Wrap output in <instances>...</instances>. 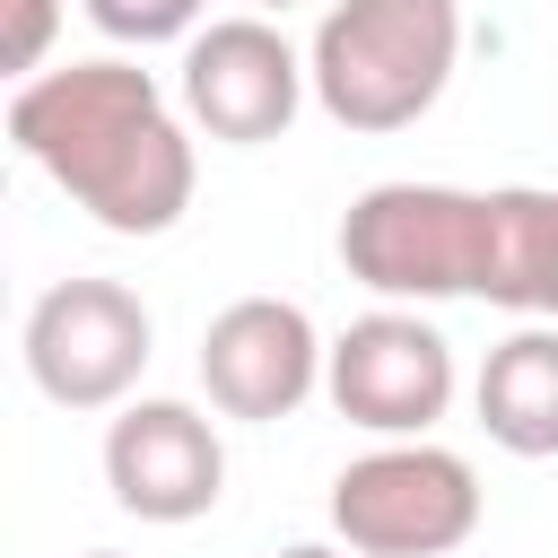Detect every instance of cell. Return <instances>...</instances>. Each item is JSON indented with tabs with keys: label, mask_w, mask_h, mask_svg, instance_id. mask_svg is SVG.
<instances>
[{
	"label": "cell",
	"mask_w": 558,
	"mask_h": 558,
	"mask_svg": "<svg viewBox=\"0 0 558 558\" xmlns=\"http://www.w3.org/2000/svg\"><path fill=\"white\" fill-rule=\"evenodd\" d=\"M105 488L140 523H201L227 497V445L192 401H122L105 418Z\"/></svg>",
	"instance_id": "9c48e42d"
},
{
	"label": "cell",
	"mask_w": 558,
	"mask_h": 558,
	"mask_svg": "<svg viewBox=\"0 0 558 558\" xmlns=\"http://www.w3.org/2000/svg\"><path fill=\"white\" fill-rule=\"evenodd\" d=\"M323 357H331V340L314 331V314L296 296H235L201 331V392L218 418L270 427L323 392Z\"/></svg>",
	"instance_id": "ba28073f"
},
{
	"label": "cell",
	"mask_w": 558,
	"mask_h": 558,
	"mask_svg": "<svg viewBox=\"0 0 558 558\" xmlns=\"http://www.w3.org/2000/svg\"><path fill=\"white\" fill-rule=\"evenodd\" d=\"M288 9H305V0H253V17H288Z\"/></svg>",
	"instance_id": "9a60e30c"
},
{
	"label": "cell",
	"mask_w": 558,
	"mask_h": 558,
	"mask_svg": "<svg viewBox=\"0 0 558 558\" xmlns=\"http://www.w3.org/2000/svg\"><path fill=\"white\" fill-rule=\"evenodd\" d=\"M78 558H122V549H78Z\"/></svg>",
	"instance_id": "2e32d148"
},
{
	"label": "cell",
	"mask_w": 558,
	"mask_h": 558,
	"mask_svg": "<svg viewBox=\"0 0 558 558\" xmlns=\"http://www.w3.org/2000/svg\"><path fill=\"white\" fill-rule=\"evenodd\" d=\"M549 323H558V288H549Z\"/></svg>",
	"instance_id": "e0dca14e"
},
{
	"label": "cell",
	"mask_w": 558,
	"mask_h": 558,
	"mask_svg": "<svg viewBox=\"0 0 558 558\" xmlns=\"http://www.w3.org/2000/svg\"><path fill=\"white\" fill-rule=\"evenodd\" d=\"M9 148L52 174L96 227L113 235H166L192 209V131L166 105V87L105 52V61H61L9 96Z\"/></svg>",
	"instance_id": "6da1fadb"
},
{
	"label": "cell",
	"mask_w": 558,
	"mask_h": 558,
	"mask_svg": "<svg viewBox=\"0 0 558 558\" xmlns=\"http://www.w3.org/2000/svg\"><path fill=\"white\" fill-rule=\"evenodd\" d=\"M270 558H357V549H340V541H288V549H270Z\"/></svg>",
	"instance_id": "5bb4252c"
},
{
	"label": "cell",
	"mask_w": 558,
	"mask_h": 558,
	"mask_svg": "<svg viewBox=\"0 0 558 558\" xmlns=\"http://www.w3.org/2000/svg\"><path fill=\"white\" fill-rule=\"evenodd\" d=\"M462 61V0H331L305 44L314 105L340 131H410Z\"/></svg>",
	"instance_id": "7a4b0ae2"
},
{
	"label": "cell",
	"mask_w": 558,
	"mask_h": 558,
	"mask_svg": "<svg viewBox=\"0 0 558 558\" xmlns=\"http://www.w3.org/2000/svg\"><path fill=\"white\" fill-rule=\"evenodd\" d=\"M453 340L418 314V305H375L357 314L331 357H323V392L349 427L401 445V436H427L445 410H453Z\"/></svg>",
	"instance_id": "8992f818"
},
{
	"label": "cell",
	"mask_w": 558,
	"mask_h": 558,
	"mask_svg": "<svg viewBox=\"0 0 558 558\" xmlns=\"http://www.w3.org/2000/svg\"><path fill=\"white\" fill-rule=\"evenodd\" d=\"M87 17H96V35H113V44H192L201 35V9L209 0H78Z\"/></svg>",
	"instance_id": "7c38bea8"
},
{
	"label": "cell",
	"mask_w": 558,
	"mask_h": 558,
	"mask_svg": "<svg viewBox=\"0 0 558 558\" xmlns=\"http://www.w3.org/2000/svg\"><path fill=\"white\" fill-rule=\"evenodd\" d=\"M488 192L462 183H366L340 209V270L384 305H445L480 296Z\"/></svg>",
	"instance_id": "3957f363"
},
{
	"label": "cell",
	"mask_w": 558,
	"mask_h": 558,
	"mask_svg": "<svg viewBox=\"0 0 558 558\" xmlns=\"http://www.w3.org/2000/svg\"><path fill=\"white\" fill-rule=\"evenodd\" d=\"M471 410L488 427V445H506L514 462H549L558 453V323H523L488 349Z\"/></svg>",
	"instance_id": "30bf717a"
},
{
	"label": "cell",
	"mask_w": 558,
	"mask_h": 558,
	"mask_svg": "<svg viewBox=\"0 0 558 558\" xmlns=\"http://www.w3.org/2000/svg\"><path fill=\"white\" fill-rule=\"evenodd\" d=\"M331 532L357 558H445L480 532V471L436 436L375 445V453L340 462Z\"/></svg>",
	"instance_id": "277c9868"
},
{
	"label": "cell",
	"mask_w": 558,
	"mask_h": 558,
	"mask_svg": "<svg viewBox=\"0 0 558 558\" xmlns=\"http://www.w3.org/2000/svg\"><path fill=\"white\" fill-rule=\"evenodd\" d=\"M549 288H558V192L497 183L488 192V244H480V305L549 314Z\"/></svg>",
	"instance_id": "8fae6325"
},
{
	"label": "cell",
	"mask_w": 558,
	"mask_h": 558,
	"mask_svg": "<svg viewBox=\"0 0 558 558\" xmlns=\"http://www.w3.org/2000/svg\"><path fill=\"white\" fill-rule=\"evenodd\" d=\"M157 323L122 279H52L26 305V375L52 410H122L148 375Z\"/></svg>",
	"instance_id": "5b68a950"
},
{
	"label": "cell",
	"mask_w": 558,
	"mask_h": 558,
	"mask_svg": "<svg viewBox=\"0 0 558 558\" xmlns=\"http://www.w3.org/2000/svg\"><path fill=\"white\" fill-rule=\"evenodd\" d=\"M174 96H183L192 131H209L227 148H262V140H288V122L305 113L314 78H305V52L270 17H209L183 44Z\"/></svg>",
	"instance_id": "52a82bcc"
},
{
	"label": "cell",
	"mask_w": 558,
	"mask_h": 558,
	"mask_svg": "<svg viewBox=\"0 0 558 558\" xmlns=\"http://www.w3.org/2000/svg\"><path fill=\"white\" fill-rule=\"evenodd\" d=\"M9 9V26H0V70L26 87V78H44V52H52V35H61V0H0Z\"/></svg>",
	"instance_id": "4fadbf2b"
}]
</instances>
